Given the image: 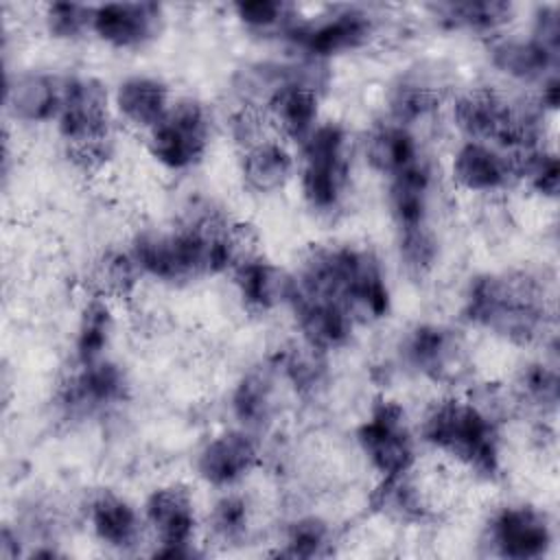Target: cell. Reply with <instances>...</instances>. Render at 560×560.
Wrapping results in <instances>:
<instances>
[{"label":"cell","instance_id":"36","mask_svg":"<svg viewBox=\"0 0 560 560\" xmlns=\"http://www.w3.org/2000/svg\"><path fill=\"white\" fill-rule=\"evenodd\" d=\"M234 20L241 24L243 31L284 42L295 24L302 20L300 7L282 2V0H249V2H234L232 4Z\"/></svg>","mask_w":560,"mask_h":560},{"label":"cell","instance_id":"31","mask_svg":"<svg viewBox=\"0 0 560 560\" xmlns=\"http://www.w3.org/2000/svg\"><path fill=\"white\" fill-rule=\"evenodd\" d=\"M512 402L532 413L540 424L553 420L560 402V376L556 357H536L523 363L514 376Z\"/></svg>","mask_w":560,"mask_h":560},{"label":"cell","instance_id":"28","mask_svg":"<svg viewBox=\"0 0 560 560\" xmlns=\"http://www.w3.org/2000/svg\"><path fill=\"white\" fill-rule=\"evenodd\" d=\"M173 101L175 94L171 85L162 77L149 72L127 74L112 88L116 122H122L142 136L164 118Z\"/></svg>","mask_w":560,"mask_h":560},{"label":"cell","instance_id":"21","mask_svg":"<svg viewBox=\"0 0 560 560\" xmlns=\"http://www.w3.org/2000/svg\"><path fill=\"white\" fill-rule=\"evenodd\" d=\"M287 311L293 317L298 339L326 357L348 348L361 328L343 306L295 289L291 291Z\"/></svg>","mask_w":560,"mask_h":560},{"label":"cell","instance_id":"15","mask_svg":"<svg viewBox=\"0 0 560 560\" xmlns=\"http://www.w3.org/2000/svg\"><path fill=\"white\" fill-rule=\"evenodd\" d=\"M260 462V435L236 424L210 433L192 455L197 479L217 492L245 483Z\"/></svg>","mask_w":560,"mask_h":560},{"label":"cell","instance_id":"4","mask_svg":"<svg viewBox=\"0 0 560 560\" xmlns=\"http://www.w3.org/2000/svg\"><path fill=\"white\" fill-rule=\"evenodd\" d=\"M293 273V289L343 306L359 326L392 313V287L378 254L368 245L330 241L311 245Z\"/></svg>","mask_w":560,"mask_h":560},{"label":"cell","instance_id":"22","mask_svg":"<svg viewBox=\"0 0 560 560\" xmlns=\"http://www.w3.org/2000/svg\"><path fill=\"white\" fill-rule=\"evenodd\" d=\"M282 389L287 385L271 361L243 372L228 394V411L234 424L256 435L269 431L282 411Z\"/></svg>","mask_w":560,"mask_h":560},{"label":"cell","instance_id":"39","mask_svg":"<svg viewBox=\"0 0 560 560\" xmlns=\"http://www.w3.org/2000/svg\"><path fill=\"white\" fill-rule=\"evenodd\" d=\"M142 280L133 258L127 249H114L107 252L94 267V289L92 293H98L107 300H120L136 291L138 282Z\"/></svg>","mask_w":560,"mask_h":560},{"label":"cell","instance_id":"23","mask_svg":"<svg viewBox=\"0 0 560 560\" xmlns=\"http://www.w3.org/2000/svg\"><path fill=\"white\" fill-rule=\"evenodd\" d=\"M298 155L295 149L276 133H267L238 149L236 175L254 197H271L295 182Z\"/></svg>","mask_w":560,"mask_h":560},{"label":"cell","instance_id":"30","mask_svg":"<svg viewBox=\"0 0 560 560\" xmlns=\"http://www.w3.org/2000/svg\"><path fill=\"white\" fill-rule=\"evenodd\" d=\"M431 20L455 33L479 35L486 42L505 33L514 22L516 9L503 0H464V2H438L429 4Z\"/></svg>","mask_w":560,"mask_h":560},{"label":"cell","instance_id":"11","mask_svg":"<svg viewBox=\"0 0 560 560\" xmlns=\"http://www.w3.org/2000/svg\"><path fill=\"white\" fill-rule=\"evenodd\" d=\"M378 37V15L359 4H337L315 15H302L284 44L295 57L328 63L335 57L370 48Z\"/></svg>","mask_w":560,"mask_h":560},{"label":"cell","instance_id":"7","mask_svg":"<svg viewBox=\"0 0 560 560\" xmlns=\"http://www.w3.org/2000/svg\"><path fill=\"white\" fill-rule=\"evenodd\" d=\"M114 122L112 90L92 74H66L61 107L52 127L77 164L96 171L112 158Z\"/></svg>","mask_w":560,"mask_h":560},{"label":"cell","instance_id":"6","mask_svg":"<svg viewBox=\"0 0 560 560\" xmlns=\"http://www.w3.org/2000/svg\"><path fill=\"white\" fill-rule=\"evenodd\" d=\"M354 138L341 120L324 118L298 147L295 184L304 208L322 221L343 214L352 188Z\"/></svg>","mask_w":560,"mask_h":560},{"label":"cell","instance_id":"38","mask_svg":"<svg viewBox=\"0 0 560 560\" xmlns=\"http://www.w3.org/2000/svg\"><path fill=\"white\" fill-rule=\"evenodd\" d=\"M396 236V258L400 269L411 280H427L440 265V236L435 228H422L411 232H398Z\"/></svg>","mask_w":560,"mask_h":560},{"label":"cell","instance_id":"5","mask_svg":"<svg viewBox=\"0 0 560 560\" xmlns=\"http://www.w3.org/2000/svg\"><path fill=\"white\" fill-rule=\"evenodd\" d=\"M444 109L459 140H483L512 153L545 144L547 114L532 92L514 96L494 85H470L451 94Z\"/></svg>","mask_w":560,"mask_h":560},{"label":"cell","instance_id":"26","mask_svg":"<svg viewBox=\"0 0 560 560\" xmlns=\"http://www.w3.org/2000/svg\"><path fill=\"white\" fill-rule=\"evenodd\" d=\"M486 55L490 68L503 79L521 88H538L545 79L558 74L560 52H553L538 44L532 35L501 33L486 42Z\"/></svg>","mask_w":560,"mask_h":560},{"label":"cell","instance_id":"14","mask_svg":"<svg viewBox=\"0 0 560 560\" xmlns=\"http://www.w3.org/2000/svg\"><path fill=\"white\" fill-rule=\"evenodd\" d=\"M131 396V381L125 368L105 357L94 363H72L55 389V407L63 420H101L120 409Z\"/></svg>","mask_w":560,"mask_h":560},{"label":"cell","instance_id":"33","mask_svg":"<svg viewBox=\"0 0 560 560\" xmlns=\"http://www.w3.org/2000/svg\"><path fill=\"white\" fill-rule=\"evenodd\" d=\"M116 335V313L114 302L92 293L85 298L74 335H72V363H94L109 357V348Z\"/></svg>","mask_w":560,"mask_h":560},{"label":"cell","instance_id":"13","mask_svg":"<svg viewBox=\"0 0 560 560\" xmlns=\"http://www.w3.org/2000/svg\"><path fill=\"white\" fill-rule=\"evenodd\" d=\"M556 523L549 512L529 501H508L490 510L479 542L501 560H542L556 545Z\"/></svg>","mask_w":560,"mask_h":560},{"label":"cell","instance_id":"24","mask_svg":"<svg viewBox=\"0 0 560 560\" xmlns=\"http://www.w3.org/2000/svg\"><path fill=\"white\" fill-rule=\"evenodd\" d=\"M66 74L52 70H18L4 81V112L24 127L55 125L61 107Z\"/></svg>","mask_w":560,"mask_h":560},{"label":"cell","instance_id":"29","mask_svg":"<svg viewBox=\"0 0 560 560\" xmlns=\"http://www.w3.org/2000/svg\"><path fill=\"white\" fill-rule=\"evenodd\" d=\"M448 92L438 74L429 70L400 72L385 90V118L411 129H420L442 107H446Z\"/></svg>","mask_w":560,"mask_h":560},{"label":"cell","instance_id":"27","mask_svg":"<svg viewBox=\"0 0 560 560\" xmlns=\"http://www.w3.org/2000/svg\"><path fill=\"white\" fill-rule=\"evenodd\" d=\"M359 151L370 171L385 182L431 158L418 129L405 127L385 116L368 127L359 140Z\"/></svg>","mask_w":560,"mask_h":560},{"label":"cell","instance_id":"10","mask_svg":"<svg viewBox=\"0 0 560 560\" xmlns=\"http://www.w3.org/2000/svg\"><path fill=\"white\" fill-rule=\"evenodd\" d=\"M214 140V114L197 96H175L164 118L144 133L149 158L166 173H190L210 153Z\"/></svg>","mask_w":560,"mask_h":560},{"label":"cell","instance_id":"2","mask_svg":"<svg viewBox=\"0 0 560 560\" xmlns=\"http://www.w3.org/2000/svg\"><path fill=\"white\" fill-rule=\"evenodd\" d=\"M503 400L490 387L442 394L416 424L420 446L477 481H497L505 466Z\"/></svg>","mask_w":560,"mask_h":560},{"label":"cell","instance_id":"3","mask_svg":"<svg viewBox=\"0 0 560 560\" xmlns=\"http://www.w3.org/2000/svg\"><path fill=\"white\" fill-rule=\"evenodd\" d=\"M459 313L470 328L512 346L556 343L553 291L534 269H490L470 276Z\"/></svg>","mask_w":560,"mask_h":560},{"label":"cell","instance_id":"34","mask_svg":"<svg viewBox=\"0 0 560 560\" xmlns=\"http://www.w3.org/2000/svg\"><path fill=\"white\" fill-rule=\"evenodd\" d=\"M339 538L335 525L319 514L293 516L276 542V556L293 560H313L335 553Z\"/></svg>","mask_w":560,"mask_h":560},{"label":"cell","instance_id":"9","mask_svg":"<svg viewBox=\"0 0 560 560\" xmlns=\"http://www.w3.org/2000/svg\"><path fill=\"white\" fill-rule=\"evenodd\" d=\"M400 370L418 381L455 389L470 372L466 335L446 322L422 319L407 326L396 341Z\"/></svg>","mask_w":560,"mask_h":560},{"label":"cell","instance_id":"18","mask_svg":"<svg viewBox=\"0 0 560 560\" xmlns=\"http://www.w3.org/2000/svg\"><path fill=\"white\" fill-rule=\"evenodd\" d=\"M83 521L92 538L116 553H136L149 540L142 510L125 494L109 488L88 494Z\"/></svg>","mask_w":560,"mask_h":560},{"label":"cell","instance_id":"17","mask_svg":"<svg viewBox=\"0 0 560 560\" xmlns=\"http://www.w3.org/2000/svg\"><path fill=\"white\" fill-rule=\"evenodd\" d=\"M164 22L158 2H103L94 4L92 37L109 50L138 52L160 37Z\"/></svg>","mask_w":560,"mask_h":560},{"label":"cell","instance_id":"37","mask_svg":"<svg viewBox=\"0 0 560 560\" xmlns=\"http://www.w3.org/2000/svg\"><path fill=\"white\" fill-rule=\"evenodd\" d=\"M518 186H525L540 199H556L560 190V162L553 147L538 144L516 153Z\"/></svg>","mask_w":560,"mask_h":560},{"label":"cell","instance_id":"12","mask_svg":"<svg viewBox=\"0 0 560 560\" xmlns=\"http://www.w3.org/2000/svg\"><path fill=\"white\" fill-rule=\"evenodd\" d=\"M142 518L149 532L151 556L188 560L203 556L201 512L192 490L184 483H160L144 497Z\"/></svg>","mask_w":560,"mask_h":560},{"label":"cell","instance_id":"19","mask_svg":"<svg viewBox=\"0 0 560 560\" xmlns=\"http://www.w3.org/2000/svg\"><path fill=\"white\" fill-rule=\"evenodd\" d=\"M370 508L392 525L420 527L438 516L440 499L431 479L416 466L398 477L374 481Z\"/></svg>","mask_w":560,"mask_h":560},{"label":"cell","instance_id":"20","mask_svg":"<svg viewBox=\"0 0 560 560\" xmlns=\"http://www.w3.org/2000/svg\"><path fill=\"white\" fill-rule=\"evenodd\" d=\"M385 206L394 234L435 228L438 171L433 160H424L385 182Z\"/></svg>","mask_w":560,"mask_h":560},{"label":"cell","instance_id":"1","mask_svg":"<svg viewBox=\"0 0 560 560\" xmlns=\"http://www.w3.org/2000/svg\"><path fill=\"white\" fill-rule=\"evenodd\" d=\"M142 280L182 287L228 276L252 249L247 230L212 201H195L173 225L140 228L129 245Z\"/></svg>","mask_w":560,"mask_h":560},{"label":"cell","instance_id":"41","mask_svg":"<svg viewBox=\"0 0 560 560\" xmlns=\"http://www.w3.org/2000/svg\"><path fill=\"white\" fill-rule=\"evenodd\" d=\"M527 35L545 48L560 52V9L558 4H538L529 18Z\"/></svg>","mask_w":560,"mask_h":560},{"label":"cell","instance_id":"25","mask_svg":"<svg viewBox=\"0 0 560 560\" xmlns=\"http://www.w3.org/2000/svg\"><path fill=\"white\" fill-rule=\"evenodd\" d=\"M241 306L252 315H271L289 306L293 273L276 260L249 252L228 273Z\"/></svg>","mask_w":560,"mask_h":560},{"label":"cell","instance_id":"35","mask_svg":"<svg viewBox=\"0 0 560 560\" xmlns=\"http://www.w3.org/2000/svg\"><path fill=\"white\" fill-rule=\"evenodd\" d=\"M269 361L287 389L300 398L315 396L326 383V354L308 348L300 339L282 346L273 357H269Z\"/></svg>","mask_w":560,"mask_h":560},{"label":"cell","instance_id":"40","mask_svg":"<svg viewBox=\"0 0 560 560\" xmlns=\"http://www.w3.org/2000/svg\"><path fill=\"white\" fill-rule=\"evenodd\" d=\"M94 4L50 2L42 9V26L55 42H79L92 35Z\"/></svg>","mask_w":560,"mask_h":560},{"label":"cell","instance_id":"32","mask_svg":"<svg viewBox=\"0 0 560 560\" xmlns=\"http://www.w3.org/2000/svg\"><path fill=\"white\" fill-rule=\"evenodd\" d=\"M254 505L238 488L221 490L208 512L201 514V536L223 549L241 547L254 532Z\"/></svg>","mask_w":560,"mask_h":560},{"label":"cell","instance_id":"8","mask_svg":"<svg viewBox=\"0 0 560 560\" xmlns=\"http://www.w3.org/2000/svg\"><path fill=\"white\" fill-rule=\"evenodd\" d=\"M354 444L368 470L392 479L420 466L418 427L405 405L392 396H376L354 427Z\"/></svg>","mask_w":560,"mask_h":560},{"label":"cell","instance_id":"16","mask_svg":"<svg viewBox=\"0 0 560 560\" xmlns=\"http://www.w3.org/2000/svg\"><path fill=\"white\" fill-rule=\"evenodd\" d=\"M446 177L470 197H497L518 186L516 153L483 140H457L446 160Z\"/></svg>","mask_w":560,"mask_h":560}]
</instances>
